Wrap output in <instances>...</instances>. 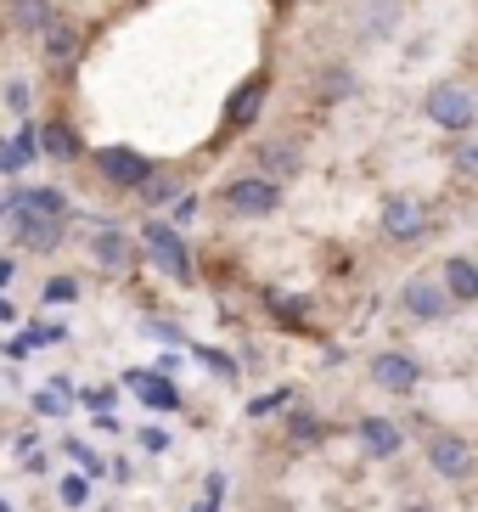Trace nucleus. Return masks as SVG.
I'll list each match as a JSON object with an SVG mask.
<instances>
[{
    "label": "nucleus",
    "mask_w": 478,
    "mask_h": 512,
    "mask_svg": "<svg viewBox=\"0 0 478 512\" xmlns=\"http://www.w3.org/2000/svg\"><path fill=\"white\" fill-rule=\"evenodd\" d=\"M383 231L394 242H417L428 231V209H422L417 197H389V209H383Z\"/></svg>",
    "instance_id": "4"
},
{
    "label": "nucleus",
    "mask_w": 478,
    "mask_h": 512,
    "mask_svg": "<svg viewBox=\"0 0 478 512\" xmlns=\"http://www.w3.org/2000/svg\"><path fill=\"white\" fill-rule=\"evenodd\" d=\"M220 496H225V479L214 473V479H209V490H203V501H197L192 512H220Z\"/></svg>",
    "instance_id": "21"
},
{
    "label": "nucleus",
    "mask_w": 478,
    "mask_h": 512,
    "mask_svg": "<svg viewBox=\"0 0 478 512\" xmlns=\"http://www.w3.org/2000/svg\"><path fill=\"white\" fill-rule=\"evenodd\" d=\"M428 462H434V473L462 484L467 473H473V445H467L462 434H434L428 439Z\"/></svg>",
    "instance_id": "2"
},
{
    "label": "nucleus",
    "mask_w": 478,
    "mask_h": 512,
    "mask_svg": "<svg viewBox=\"0 0 478 512\" xmlns=\"http://www.w3.org/2000/svg\"><path fill=\"white\" fill-rule=\"evenodd\" d=\"M360 445H366V456H394L400 451V428L383 417H366L360 422Z\"/></svg>",
    "instance_id": "13"
},
{
    "label": "nucleus",
    "mask_w": 478,
    "mask_h": 512,
    "mask_svg": "<svg viewBox=\"0 0 478 512\" xmlns=\"http://www.w3.org/2000/svg\"><path fill=\"white\" fill-rule=\"evenodd\" d=\"M141 445H147V451H169V434H164V428H147V434H141Z\"/></svg>",
    "instance_id": "26"
},
{
    "label": "nucleus",
    "mask_w": 478,
    "mask_h": 512,
    "mask_svg": "<svg viewBox=\"0 0 478 512\" xmlns=\"http://www.w3.org/2000/svg\"><path fill=\"white\" fill-rule=\"evenodd\" d=\"M51 17H57V6H51V0H12V23L23 34H40Z\"/></svg>",
    "instance_id": "16"
},
{
    "label": "nucleus",
    "mask_w": 478,
    "mask_h": 512,
    "mask_svg": "<svg viewBox=\"0 0 478 512\" xmlns=\"http://www.w3.org/2000/svg\"><path fill=\"white\" fill-rule=\"evenodd\" d=\"M0 512H12V507H6V501H0Z\"/></svg>",
    "instance_id": "30"
},
{
    "label": "nucleus",
    "mask_w": 478,
    "mask_h": 512,
    "mask_svg": "<svg viewBox=\"0 0 478 512\" xmlns=\"http://www.w3.org/2000/svg\"><path fill=\"white\" fill-rule=\"evenodd\" d=\"M276 197L282 192H276V181H265V175H242V181L225 186V203H231L237 214H270Z\"/></svg>",
    "instance_id": "3"
},
{
    "label": "nucleus",
    "mask_w": 478,
    "mask_h": 512,
    "mask_svg": "<svg viewBox=\"0 0 478 512\" xmlns=\"http://www.w3.org/2000/svg\"><path fill=\"white\" fill-rule=\"evenodd\" d=\"M96 259H102L107 271H130L135 265V248L124 231H96Z\"/></svg>",
    "instance_id": "14"
},
{
    "label": "nucleus",
    "mask_w": 478,
    "mask_h": 512,
    "mask_svg": "<svg viewBox=\"0 0 478 512\" xmlns=\"http://www.w3.org/2000/svg\"><path fill=\"white\" fill-rule=\"evenodd\" d=\"M74 293H79L74 282H51V287H45V299H51V304H62V299H74Z\"/></svg>",
    "instance_id": "25"
},
{
    "label": "nucleus",
    "mask_w": 478,
    "mask_h": 512,
    "mask_svg": "<svg viewBox=\"0 0 478 512\" xmlns=\"http://www.w3.org/2000/svg\"><path fill=\"white\" fill-rule=\"evenodd\" d=\"M62 501H68V507H85V501H90V484L68 473V479H62Z\"/></svg>",
    "instance_id": "20"
},
{
    "label": "nucleus",
    "mask_w": 478,
    "mask_h": 512,
    "mask_svg": "<svg viewBox=\"0 0 478 512\" xmlns=\"http://www.w3.org/2000/svg\"><path fill=\"white\" fill-rule=\"evenodd\" d=\"M417 366L405 361V355H377V366H372V383L377 389H389V394H411L417 389Z\"/></svg>",
    "instance_id": "9"
},
{
    "label": "nucleus",
    "mask_w": 478,
    "mask_h": 512,
    "mask_svg": "<svg viewBox=\"0 0 478 512\" xmlns=\"http://www.w3.org/2000/svg\"><path fill=\"white\" fill-rule=\"evenodd\" d=\"M40 141H45V152H51V158H74V152H79V141H74V130H68V124L40 130Z\"/></svg>",
    "instance_id": "17"
},
{
    "label": "nucleus",
    "mask_w": 478,
    "mask_h": 512,
    "mask_svg": "<svg viewBox=\"0 0 478 512\" xmlns=\"http://www.w3.org/2000/svg\"><path fill=\"white\" fill-rule=\"evenodd\" d=\"M6 107H12V113H29V85H23V79L6 85Z\"/></svg>",
    "instance_id": "23"
},
{
    "label": "nucleus",
    "mask_w": 478,
    "mask_h": 512,
    "mask_svg": "<svg viewBox=\"0 0 478 512\" xmlns=\"http://www.w3.org/2000/svg\"><path fill=\"white\" fill-rule=\"evenodd\" d=\"M405 310L417 321H439L450 310V293L439 287V276H417V282H405Z\"/></svg>",
    "instance_id": "5"
},
{
    "label": "nucleus",
    "mask_w": 478,
    "mask_h": 512,
    "mask_svg": "<svg viewBox=\"0 0 478 512\" xmlns=\"http://www.w3.org/2000/svg\"><path fill=\"white\" fill-rule=\"evenodd\" d=\"M96 164H102L107 181H119V186H141V181L152 175L147 158H141V152H124V147H107L102 158H96Z\"/></svg>",
    "instance_id": "7"
},
{
    "label": "nucleus",
    "mask_w": 478,
    "mask_h": 512,
    "mask_svg": "<svg viewBox=\"0 0 478 512\" xmlns=\"http://www.w3.org/2000/svg\"><path fill=\"white\" fill-rule=\"evenodd\" d=\"M6 316H12V310H6V304H0V321H6Z\"/></svg>",
    "instance_id": "29"
},
{
    "label": "nucleus",
    "mask_w": 478,
    "mask_h": 512,
    "mask_svg": "<svg viewBox=\"0 0 478 512\" xmlns=\"http://www.w3.org/2000/svg\"><path fill=\"white\" fill-rule=\"evenodd\" d=\"M259 164H265V181L299 175V147H287V136H270V141H259Z\"/></svg>",
    "instance_id": "11"
},
{
    "label": "nucleus",
    "mask_w": 478,
    "mask_h": 512,
    "mask_svg": "<svg viewBox=\"0 0 478 512\" xmlns=\"http://www.w3.org/2000/svg\"><path fill=\"white\" fill-rule=\"evenodd\" d=\"M68 456H79V467H85V473H102V456L90 451V445H79V439H68Z\"/></svg>",
    "instance_id": "22"
},
{
    "label": "nucleus",
    "mask_w": 478,
    "mask_h": 512,
    "mask_svg": "<svg viewBox=\"0 0 478 512\" xmlns=\"http://www.w3.org/2000/svg\"><path fill=\"white\" fill-rule=\"evenodd\" d=\"M6 282H12V265H6V259H0V287H6Z\"/></svg>",
    "instance_id": "28"
},
{
    "label": "nucleus",
    "mask_w": 478,
    "mask_h": 512,
    "mask_svg": "<svg viewBox=\"0 0 478 512\" xmlns=\"http://www.w3.org/2000/svg\"><path fill=\"white\" fill-rule=\"evenodd\" d=\"M259 102H265V91L259 85H248V91H237V102H231V113H225V124H248L259 113Z\"/></svg>",
    "instance_id": "18"
},
{
    "label": "nucleus",
    "mask_w": 478,
    "mask_h": 512,
    "mask_svg": "<svg viewBox=\"0 0 478 512\" xmlns=\"http://www.w3.org/2000/svg\"><path fill=\"white\" fill-rule=\"evenodd\" d=\"M282 400H287V394L276 389V394H265V400H254V406H248V411H254V417H265V411H276V406H282Z\"/></svg>",
    "instance_id": "27"
},
{
    "label": "nucleus",
    "mask_w": 478,
    "mask_h": 512,
    "mask_svg": "<svg viewBox=\"0 0 478 512\" xmlns=\"http://www.w3.org/2000/svg\"><path fill=\"white\" fill-rule=\"evenodd\" d=\"M203 361H209L220 377H231V372H237V366H231V355H220V349H203Z\"/></svg>",
    "instance_id": "24"
},
{
    "label": "nucleus",
    "mask_w": 478,
    "mask_h": 512,
    "mask_svg": "<svg viewBox=\"0 0 478 512\" xmlns=\"http://www.w3.org/2000/svg\"><path fill=\"white\" fill-rule=\"evenodd\" d=\"M377 6H389V0H377Z\"/></svg>",
    "instance_id": "31"
},
{
    "label": "nucleus",
    "mask_w": 478,
    "mask_h": 512,
    "mask_svg": "<svg viewBox=\"0 0 478 512\" xmlns=\"http://www.w3.org/2000/svg\"><path fill=\"white\" fill-rule=\"evenodd\" d=\"M473 96L462 91V85H439L434 96H428V119L439 124V130H467V124H473Z\"/></svg>",
    "instance_id": "1"
},
{
    "label": "nucleus",
    "mask_w": 478,
    "mask_h": 512,
    "mask_svg": "<svg viewBox=\"0 0 478 512\" xmlns=\"http://www.w3.org/2000/svg\"><path fill=\"white\" fill-rule=\"evenodd\" d=\"M124 383H130V389L141 394V400H147L152 411H175V406H180V394H175V383H169V377H152V372H130V377H124Z\"/></svg>",
    "instance_id": "10"
},
{
    "label": "nucleus",
    "mask_w": 478,
    "mask_h": 512,
    "mask_svg": "<svg viewBox=\"0 0 478 512\" xmlns=\"http://www.w3.org/2000/svg\"><path fill=\"white\" fill-rule=\"evenodd\" d=\"M450 293V304H467V299H478V265L473 259H450L445 265V282H439Z\"/></svg>",
    "instance_id": "12"
},
{
    "label": "nucleus",
    "mask_w": 478,
    "mask_h": 512,
    "mask_svg": "<svg viewBox=\"0 0 478 512\" xmlns=\"http://www.w3.org/2000/svg\"><path fill=\"white\" fill-rule=\"evenodd\" d=\"M34 406H40L45 417H62V406H68V383H51V389H45Z\"/></svg>",
    "instance_id": "19"
},
{
    "label": "nucleus",
    "mask_w": 478,
    "mask_h": 512,
    "mask_svg": "<svg viewBox=\"0 0 478 512\" xmlns=\"http://www.w3.org/2000/svg\"><path fill=\"white\" fill-rule=\"evenodd\" d=\"M147 248L169 265V276H192V259H186V248H180V237H175L169 220H152L147 226Z\"/></svg>",
    "instance_id": "6"
},
{
    "label": "nucleus",
    "mask_w": 478,
    "mask_h": 512,
    "mask_svg": "<svg viewBox=\"0 0 478 512\" xmlns=\"http://www.w3.org/2000/svg\"><path fill=\"white\" fill-rule=\"evenodd\" d=\"M45 57L51 62H68L79 51V34H74V23H62V17H51V23H45Z\"/></svg>",
    "instance_id": "15"
},
{
    "label": "nucleus",
    "mask_w": 478,
    "mask_h": 512,
    "mask_svg": "<svg viewBox=\"0 0 478 512\" xmlns=\"http://www.w3.org/2000/svg\"><path fill=\"white\" fill-rule=\"evenodd\" d=\"M17 237L29 242V248H57L62 214H40V209H23V203H17Z\"/></svg>",
    "instance_id": "8"
}]
</instances>
